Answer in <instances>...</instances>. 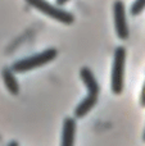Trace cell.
<instances>
[{
	"label": "cell",
	"mask_w": 145,
	"mask_h": 146,
	"mask_svg": "<svg viewBox=\"0 0 145 146\" xmlns=\"http://www.w3.org/2000/svg\"><path fill=\"white\" fill-rule=\"evenodd\" d=\"M127 51L123 46H117L113 53L112 74H110V90L114 95H121L125 87V69Z\"/></svg>",
	"instance_id": "7a4b0ae2"
},
{
	"label": "cell",
	"mask_w": 145,
	"mask_h": 146,
	"mask_svg": "<svg viewBox=\"0 0 145 146\" xmlns=\"http://www.w3.org/2000/svg\"><path fill=\"white\" fill-rule=\"evenodd\" d=\"M144 10H145V0H135L130 8V13L134 17L140 15Z\"/></svg>",
	"instance_id": "9c48e42d"
},
{
	"label": "cell",
	"mask_w": 145,
	"mask_h": 146,
	"mask_svg": "<svg viewBox=\"0 0 145 146\" xmlns=\"http://www.w3.org/2000/svg\"><path fill=\"white\" fill-rule=\"evenodd\" d=\"M113 21H114L116 35L120 40L125 41L130 37L127 15H126V7L122 0H116L113 3Z\"/></svg>",
	"instance_id": "277c9868"
},
{
	"label": "cell",
	"mask_w": 145,
	"mask_h": 146,
	"mask_svg": "<svg viewBox=\"0 0 145 146\" xmlns=\"http://www.w3.org/2000/svg\"><path fill=\"white\" fill-rule=\"evenodd\" d=\"M1 78L4 81V85L7 90L13 96H17L19 94V82L15 77V72L10 67H5L1 69Z\"/></svg>",
	"instance_id": "ba28073f"
},
{
	"label": "cell",
	"mask_w": 145,
	"mask_h": 146,
	"mask_svg": "<svg viewBox=\"0 0 145 146\" xmlns=\"http://www.w3.org/2000/svg\"><path fill=\"white\" fill-rule=\"evenodd\" d=\"M30 7H32L33 9L39 10L40 13H43L44 15H48L51 19H55L64 25H72L74 22V15L71 12L63 9V8L54 5L51 3H49L48 0H26Z\"/></svg>",
	"instance_id": "3957f363"
},
{
	"label": "cell",
	"mask_w": 145,
	"mask_h": 146,
	"mask_svg": "<svg viewBox=\"0 0 145 146\" xmlns=\"http://www.w3.org/2000/svg\"><path fill=\"white\" fill-rule=\"evenodd\" d=\"M68 1L69 0H55V4L58 5V7H63V5H66Z\"/></svg>",
	"instance_id": "8fae6325"
},
{
	"label": "cell",
	"mask_w": 145,
	"mask_h": 146,
	"mask_svg": "<svg viewBox=\"0 0 145 146\" xmlns=\"http://www.w3.org/2000/svg\"><path fill=\"white\" fill-rule=\"evenodd\" d=\"M98 101H99V96L98 95L87 94V95L78 103V105L74 108V118L81 119V118H84V117H86L87 114L95 108Z\"/></svg>",
	"instance_id": "52a82bcc"
},
{
	"label": "cell",
	"mask_w": 145,
	"mask_h": 146,
	"mask_svg": "<svg viewBox=\"0 0 145 146\" xmlns=\"http://www.w3.org/2000/svg\"><path fill=\"white\" fill-rule=\"evenodd\" d=\"M143 140H144V142H145V129H144V133H143Z\"/></svg>",
	"instance_id": "4fadbf2b"
},
{
	"label": "cell",
	"mask_w": 145,
	"mask_h": 146,
	"mask_svg": "<svg viewBox=\"0 0 145 146\" xmlns=\"http://www.w3.org/2000/svg\"><path fill=\"white\" fill-rule=\"evenodd\" d=\"M76 131H77L76 119L72 118V117L64 118L63 127H62L61 146H74V142H76Z\"/></svg>",
	"instance_id": "5b68a950"
},
{
	"label": "cell",
	"mask_w": 145,
	"mask_h": 146,
	"mask_svg": "<svg viewBox=\"0 0 145 146\" xmlns=\"http://www.w3.org/2000/svg\"><path fill=\"white\" fill-rule=\"evenodd\" d=\"M80 77H81V81L84 82L85 87L87 88V94L99 96L100 85H99V82H98L96 77H95L94 72H92L89 67H82L81 71H80Z\"/></svg>",
	"instance_id": "8992f818"
},
{
	"label": "cell",
	"mask_w": 145,
	"mask_h": 146,
	"mask_svg": "<svg viewBox=\"0 0 145 146\" xmlns=\"http://www.w3.org/2000/svg\"><path fill=\"white\" fill-rule=\"evenodd\" d=\"M140 105L145 108V81H144V85L143 88H141V94H140Z\"/></svg>",
	"instance_id": "30bf717a"
},
{
	"label": "cell",
	"mask_w": 145,
	"mask_h": 146,
	"mask_svg": "<svg viewBox=\"0 0 145 146\" xmlns=\"http://www.w3.org/2000/svg\"><path fill=\"white\" fill-rule=\"evenodd\" d=\"M57 56H58V50L54 48H49L37 54H33V55H30L27 58H23L14 62L10 66V68L15 73H26V72H30L36 68L46 66L50 62H53Z\"/></svg>",
	"instance_id": "6da1fadb"
},
{
	"label": "cell",
	"mask_w": 145,
	"mask_h": 146,
	"mask_svg": "<svg viewBox=\"0 0 145 146\" xmlns=\"http://www.w3.org/2000/svg\"><path fill=\"white\" fill-rule=\"evenodd\" d=\"M8 146H19V144H18L17 141H10L9 144H8Z\"/></svg>",
	"instance_id": "7c38bea8"
}]
</instances>
